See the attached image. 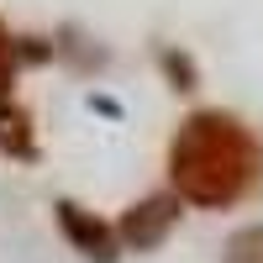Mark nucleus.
Instances as JSON below:
<instances>
[{"mask_svg": "<svg viewBox=\"0 0 263 263\" xmlns=\"http://www.w3.org/2000/svg\"><path fill=\"white\" fill-rule=\"evenodd\" d=\"M53 221L63 232V242H69L84 263H121V237H116V227L105 221V216L84 211L79 200H58Z\"/></svg>", "mask_w": 263, "mask_h": 263, "instance_id": "obj_2", "label": "nucleus"}, {"mask_svg": "<svg viewBox=\"0 0 263 263\" xmlns=\"http://www.w3.org/2000/svg\"><path fill=\"white\" fill-rule=\"evenodd\" d=\"M179 195H147V200H137L126 216H121V227H116V237H121V248H132V253H153L163 242V237L174 232V221H179Z\"/></svg>", "mask_w": 263, "mask_h": 263, "instance_id": "obj_3", "label": "nucleus"}, {"mask_svg": "<svg viewBox=\"0 0 263 263\" xmlns=\"http://www.w3.org/2000/svg\"><path fill=\"white\" fill-rule=\"evenodd\" d=\"M163 69L174 74V90H195V63L179 48H163Z\"/></svg>", "mask_w": 263, "mask_h": 263, "instance_id": "obj_7", "label": "nucleus"}, {"mask_svg": "<svg viewBox=\"0 0 263 263\" xmlns=\"http://www.w3.org/2000/svg\"><path fill=\"white\" fill-rule=\"evenodd\" d=\"M168 184L200 211H232L263 184V142L232 111H195L168 142Z\"/></svg>", "mask_w": 263, "mask_h": 263, "instance_id": "obj_1", "label": "nucleus"}, {"mask_svg": "<svg viewBox=\"0 0 263 263\" xmlns=\"http://www.w3.org/2000/svg\"><path fill=\"white\" fill-rule=\"evenodd\" d=\"M227 263H263V227H242L227 242Z\"/></svg>", "mask_w": 263, "mask_h": 263, "instance_id": "obj_5", "label": "nucleus"}, {"mask_svg": "<svg viewBox=\"0 0 263 263\" xmlns=\"http://www.w3.org/2000/svg\"><path fill=\"white\" fill-rule=\"evenodd\" d=\"M0 147L11 153V158H37V137H32V116L16 111L11 100H0Z\"/></svg>", "mask_w": 263, "mask_h": 263, "instance_id": "obj_4", "label": "nucleus"}, {"mask_svg": "<svg viewBox=\"0 0 263 263\" xmlns=\"http://www.w3.org/2000/svg\"><path fill=\"white\" fill-rule=\"evenodd\" d=\"M11 84H16V37L0 27V100H11Z\"/></svg>", "mask_w": 263, "mask_h": 263, "instance_id": "obj_6", "label": "nucleus"}]
</instances>
